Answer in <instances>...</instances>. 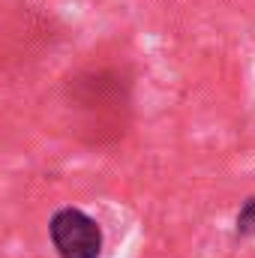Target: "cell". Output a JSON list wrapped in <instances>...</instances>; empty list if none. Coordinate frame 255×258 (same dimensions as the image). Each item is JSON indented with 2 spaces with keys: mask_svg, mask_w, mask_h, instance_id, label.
Returning <instances> with one entry per match:
<instances>
[{
  "mask_svg": "<svg viewBox=\"0 0 255 258\" xmlns=\"http://www.w3.org/2000/svg\"><path fill=\"white\" fill-rule=\"evenodd\" d=\"M51 243L60 258H99L102 255V231L99 225L78 207H60L48 222Z\"/></svg>",
  "mask_w": 255,
  "mask_h": 258,
  "instance_id": "6da1fadb",
  "label": "cell"
},
{
  "mask_svg": "<svg viewBox=\"0 0 255 258\" xmlns=\"http://www.w3.org/2000/svg\"><path fill=\"white\" fill-rule=\"evenodd\" d=\"M237 234H255V198H249L237 213Z\"/></svg>",
  "mask_w": 255,
  "mask_h": 258,
  "instance_id": "7a4b0ae2",
  "label": "cell"
}]
</instances>
